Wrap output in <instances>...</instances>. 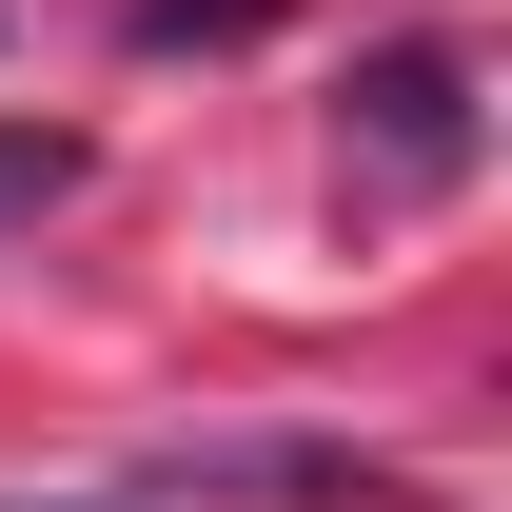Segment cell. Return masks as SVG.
Wrapping results in <instances>:
<instances>
[{
    "mask_svg": "<svg viewBox=\"0 0 512 512\" xmlns=\"http://www.w3.org/2000/svg\"><path fill=\"white\" fill-rule=\"evenodd\" d=\"M79 197V138H40V119H0V237H20V217H60Z\"/></svg>",
    "mask_w": 512,
    "mask_h": 512,
    "instance_id": "7a4b0ae2",
    "label": "cell"
},
{
    "mask_svg": "<svg viewBox=\"0 0 512 512\" xmlns=\"http://www.w3.org/2000/svg\"><path fill=\"white\" fill-rule=\"evenodd\" d=\"M256 0H138V40H237Z\"/></svg>",
    "mask_w": 512,
    "mask_h": 512,
    "instance_id": "3957f363",
    "label": "cell"
},
{
    "mask_svg": "<svg viewBox=\"0 0 512 512\" xmlns=\"http://www.w3.org/2000/svg\"><path fill=\"white\" fill-rule=\"evenodd\" d=\"M473 40H375V60H355V197H394V217H414V197H453L473 178Z\"/></svg>",
    "mask_w": 512,
    "mask_h": 512,
    "instance_id": "6da1fadb",
    "label": "cell"
}]
</instances>
